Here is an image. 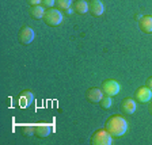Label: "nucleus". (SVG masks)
Instances as JSON below:
<instances>
[{"label": "nucleus", "instance_id": "17", "mask_svg": "<svg viewBox=\"0 0 152 145\" xmlns=\"http://www.w3.org/2000/svg\"><path fill=\"white\" fill-rule=\"evenodd\" d=\"M22 133L25 136H31V134H35V126L33 125H23L22 126Z\"/></svg>", "mask_w": 152, "mask_h": 145}, {"label": "nucleus", "instance_id": "4", "mask_svg": "<svg viewBox=\"0 0 152 145\" xmlns=\"http://www.w3.org/2000/svg\"><path fill=\"white\" fill-rule=\"evenodd\" d=\"M102 90H103L104 95H110V96H115V95L120 94L121 91V85L118 82L113 79H109V80H104L102 83Z\"/></svg>", "mask_w": 152, "mask_h": 145}, {"label": "nucleus", "instance_id": "8", "mask_svg": "<svg viewBox=\"0 0 152 145\" xmlns=\"http://www.w3.org/2000/svg\"><path fill=\"white\" fill-rule=\"evenodd\" d=\"M152 98V90L148 88V87H140L136 91V99L140 102V103H147L149 102Z\"/></svg>", "mask_w": 152, "mask_h": 145}, {"label": "nucleus", "instance_id": "2", "mask_svg": "<svg viewBox=\"0 0 152 145\" xmlns=\"http://www.w3.org/2000/svg\"><path fill=\"white\" fill-rule=\"evenodd\" d=\"M45 23L48 26H52V27H56V26H60L64 20V16L61 14L60 9L57 8H49L45 11Z\"/></svg>", "mask_w": 152, "mask_h": 145}, {"label": "nucleus", "instance_id": "22", "mask_svg": "<svg viewBox=\"0 0 152 145\" xmlns=\"http://www.w3.org/2000/svg\"><path fill=\"white\" fill-rule=\"evenodd\" d=\"M149 111H151V114H152V104H151V107H149Z\"/></svg>", "mask_w": 152, "mask_h": 145}, {"label": "nucleus", "instance_id": "5", "mask_svg": "<svg viewBox=\"0 0 152 145\" xmlns=\"http://www.w3.org/2000/svg\"><path fill=\"white\" fill-rule=\"evenodd\" d=\"M34 38H35V31L31 27L23 26L20 28V31H19V41H20V44H23V45L31 44L34 41Z\"/></svg>", "mask_w": 152, "mask_h": 145}, {"label": "nucleus", "instance_id": "14", "mask_svg": "<svg viewBox=\"0 0 152 145\" xmlns=\"http://www.w3.org/2000/svg\"><path fill=\"white\" fill-rule=\"evenodd\" d=\"M75 11L77 14H82V15L88 12V3L86 0H77L75 3Z\"/></svg>", "mask_w": 152, "mask_h": 145}, {"label": "nucleus", "instance_id": "21", "mask_svg": "<svg viewBox=\"0 0 152 145\" xmlns=\"http://www.w3.org/2000/svg\"><path fill=\"white\" fill-rule=\"evenodd\" d=\"M65 12L68 14V15H72V14H73V9L69 7V8H66V9H65Z\"/></svg>", "mask_w": 152, "mask_h": 145}, {"label": "nucleus", "instance_id": "12", "mask_svg": "<svg viewBox=\"0 0 152 145\" xmlns=\"http://www.w3.org/2000/svg\"><path fill=\"white\" fill-rule=\"evenodd\" d=\"M140 28H141L142 33H147V34H151L152 33V16L151 15H145L140 19Z\"/></svg>", "mask_w": 152, "mask_h": 145}, {"label": "nucleus", "instance_id": "20", "mask_svg": "<svg viewBox=\"0 0 152 145\" xmlns=\"http://www.w3.org/2000/svg\"><path fill=\"white\" fill-rule=\"evenodd\" d=\"M147 87L152 90V77H149V79L147 80Z\"/></svg>", "mask_w": 152, "mask_h": 145}, {"label": "nucleus", "instance_id": "6", "mask_svg": "<svg viewBox=\"0 0 152 145\" xmlns=\"http://www.w3.org/2000/svg\"><path fill=\"white\" fill-rule=\"evenodd\" d=\"M33 102H34V94H33L31 91H28V90L22 91L20 94L18 95V103H19V106H20L22 109L28 107Z\"/></svg>", "mask_w": 152, "mask_h": 145}, {"label": "nucleus", "instance_id": "18", "mask_svg": "<svg viewBox=\"0 0 152 145\" xmlns=\"http://www.w3.org/2000/svg\"><path fill=\"white\" fill-rule=\"evenodd\" d=\"M54 3H56V0H42V4L45 7H49V8H53Z\"/></svg>", "mask_w": 152, "mask_h": 145}, {"label": "nucleus", "instance_id": "19", "mask_svg": "<svg viewBox=\"0 0 152 145\" xmlns=\"http://www.w3.org/2000/svg\"><path fill=\"white\" fill-rule=\"evenodd\" d=\"M28 3L31 4V6H39L42 3V0H28Z\"/></svg>", "mask_w": 152, "mask_h": 145}, {"label": "nucleus", "instance_id": "11", "mask_svg": "<svg viewBox=\"0 0 152 145\" xmlns=\"http://www.w3.org/2000/svg\"><path fill=\"white\" fill-rule=\"evenodd\" d=\"M136 109H137V103L132 98H126L122 102V111L125 114H128V115H132V114L136 113Z\"/></svg>", "mask_w": 152, "mask_h": 145}, {"label": "nucleus", "instance_id": "15", "mask_svg": "<svg viewBox=\"0 0 152 145\" xmlns=\"http://www.w3.org/2000/svg\"><path fill=\"white\" fill-rule=\"evenodd\" d=\"M99 103H101V107L102 109H104V110H109V109L113 106V99H111L110 95H104Z\"/></svg>", "mask_w": 152, "mask_h": 145}, {"label": "nucleus", "instance_id": "16", "mask_svg": "<svg viewBox=\"0 0 152 145\" xmlns=\"http://www.w3.org/2000/svg\"><path fill=\"white\" fill-rule=\"evenodd\" d=\"M56 4L60 9H66L72 6V0H56Z\"/></svg>", "mask_w": 152, "mask_h": 145}, {"label": "nucleus", "instance_id": "7", "mask_svg": "<svg viewBox=\"0 0 152 145\" xmlns=\"http://www.w3.org/2000/svg\"><path fill=\"white\" fill-rule=\"evenodd\" d=\"M88 11L94 16H101L104 12V4L102 0H90Z\"/></svg>", "mask_w": 152, "mask_h": 145}, {"label": "nucleus", "instance_id": "13", "mask_svg": "<svg viewBox=\"0 0 152 145\" xmlns=\"http://www.w3.org/2000/svg\"><path fill=\"white\" fill-rule=\"evenodd\" d=\"M30 14L34 19H42L45 16V8L39 4V6H31L30 8Z\"/></svg>", "mask_w": 152, "mask_h": 145}, {"label": "nucleus", "instance_id": "3", "mask_svg": "<svg viewBox=\"0 0 152 145\" xmlns=\"http://www.w3.org/2000/svg\"><path fill=\"white\" fill-rule=\"evenodd\" d=\"M92 145H111L113 144V136L107 132V129H99L92 134L91 137Z\"/></svg>", "mask_w": 152, "mask_h": 145}, {"label": "nucleus", "instance_id": "1", "mask_svg": "<svg viewBox=\"0 0 152 145\" xmlns=\"http://www.w3.org/2000/svg\"><path fill=\"white\" fill-rule=\"evenodd\" d=\"M106 129L113 137H121L128 132V122L122 115L114 114L106 121Z\"/></svg>", "mask_w": 152, "mask_h": 145}, {"label": "nucleus", "instance_id": "9", "mask_svg": "<svg viewBox=\"0 0 152 145\" xmlns=\"http://www.w3.org/2000/svg\"><path fill=\"white\" fill-rule=\"evenodd\" d=\"M103 96H104V92L102 88L94 87V88H90L88 91H87V99H88L90 102H92V103H99Z\"/></svg>", "mask_w": 152, "mask_h": 145}, {"label": "nucleus", "instance_id": "10", "mask_svg": "<svg viewBox=\"0 0 152 145\" xmlns=\"http://www.w3.org/2000/svg\"><path fill=\"white\" fill-rule=\"evenodd\" d=\"M52 129L53 128L49 123H38V125H35V136L45 138L52 133Z\"/></svg>", "mask_w": 152, "mask_h": 145}]
</instances>
